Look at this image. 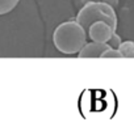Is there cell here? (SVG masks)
<instances>
[{"mask_svg": "<svg viewBox=\"0 0 134 131\" xmlns=\"http://www.w3.org/2000/svg\"><path fill=\"white\" fill-rule=\"evenodd\" d=\"M53 42L62 54H78L87 42V33L76 21H66L55 28Z\"/></svg>", "mask_w": 134, "mask_h": 131, "instance_id": "1", "label": "cell"}, {"mask_svg": "<svg viewBox=\"0 0 134 131\" xmlns=\"http://www.w3.org/2000/svg\"><path fill=\"white\" fill-rule=\"evenodd\" d=\"M75 21L86 30V33L88 28L96 21L107 22L114 32L117 29V16H116L114 8L105 4L101 0L100 2H95V3L84 4V7L79 11Z\"/></svg>", "mask_w": 134, "mask_h": 131, "instance_id": "2", "label": "cell"}, {"mask_svg": "<svg viewBox=\"0 0 134 131\" xmlns=\"http://www.w3.org/2000/svg\"><path fill=\"white\" fill-rule=\"evenodd\" d=\"M113 29L104 21H96L93 22L88 30H87V34L88 37L91 38V41H95V42H108V39L110 38V35L113 34Z\"/></svg>", "mask_w": 134, "mask_h": 131, "instance_id": "3", "label": "cell"}, {"mask_svg": "<svg viewBox=\"0 0 134 131\" xmlns=\"http://www.w3.org/2000/svg\"><path fill=\"white\" fill-rule=\"evenodd\" d=\"M109 49V45L105 43V42H90L80 49V51L78 52V56L80 59H84V58H100V55L107 50Z\"/></svg>", "mask_w": 134, "mask_h": 131, "instance_id": "4", "label": "cell"}, {"mask_svg": "<svg viewBox=\"0 0 134 131\" xmlns=\"http://www.w3.org/2000/svg\"><path fill=\"white\" fill-rule=\"evenodd\" d=\"M19 2L20 0H0V16L12 12L17 7Z\"/></svg>", "mask_w": 134, "mask_h": 131, "instance_id": "5", "label": "cell"}, {"mask_svg": "<svg viewBox=\"0 0 134 131\" xmlns=\"http://www.w3.org/2000/svg\"><path fill=\"white\" fill-rule=\"evenodd\" d=\"M100 58H103V59H109V58H116V59H118V58H124V55L121 54V51H120L118 49L109 47V49H107V50L100 55Z\"/></svg>", "mask_w": 134, "mask_h": 131, "instance_id": "6", "label": "cell"}, {"mask_svg": "<svg viewBox=\"0 0 134 131\" xmlns=\"http://www.w3.org/2000/svg\"><path fill=\"white\" fill-rule=\"evenodd\" d=\"M118 50H120L121 54L125 56L127 52H130V51L134 50V42H133V41H125V42H121V45L118 46Z\"/></svg>", "mask_w": 134, "mask_h": 131, "instance_id": "7", "label": "cell"}, {"mask_svg": "<svg viewBox=\"0 0 134 131\" xmlns=\"http://www.w3.org/2000/svg\"><path fill=\"white\" fill-rule=\"evenodd\" d=\"M121 37L116 33V32H113V34L110 35V38L108 39V45H109V47H113V49H118V46L121 45Z\"/></svg>", "mask_w": 134, "mask_h": 131, "instance_id": "8", "label": "cell"}, {"mask_svg": "<svg viewBox=\"0 0 134 131\" xmlns=\"http://www.w3.org/2000/svg\"><path fill=\"white\" fill-rule=\"evenodd\" d=\"M101 2H104L105 4H108V5H110L113 8L118 5V0H101Z\"/></svg>", "mask_w": 134, "mask_h": 131, "instance_id": "9", "label": "cell"}, {"mask_svg": "<svg viewBox=\"0 0 134 131\" xmlns=\"http://www.w3.org/2000/svg\"><path fill=\"white\" fill-rule=\"evenodd\" d=\"M124 58H129V59H131V58H133V59H134V50H133V51H130V52H127Z\"/></svg>", "mask_w": 134, "mask_h": 131, "instance_id": "10", "label": "cell"}, {"mask_svg": "<svg viewBox=\"0 0 134 131\" xmlns=\"http://www.w3.org/2000/svg\"><path fill=\"white\" fill-rule=\"evenodd\" d=\"M95 2H100V0H82L83 4H87V3H95Z\"/></svg>", "mask_w": 134, "mask_h": 131, "instance_id": "11", "label": "cell"}]
</instances>
